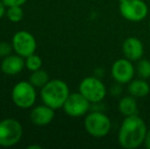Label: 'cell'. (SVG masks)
I'll return each instance as SVG.
<instances>
[{"mask_svg":"<svg viewBox=\"0 0 150 149\" xmlns=\"http://www.w3.org/2000/svg\"><path fill=\"white\" fill-rule=\"evenodd\" d=\"M91 104L92 103L80 92H76V93L69 94L62 108L69 117H80L87 114L90 110Z\"/></svg>","mask_w":150,"mask_h":149,"instance_id":"obj_9","label":"cell"},{"mask_svg":"<svg viewBox=\"0 0 150 149\" xmlns=\"http://www.w3.org/2000/svg\"><path fill=\"white\" fill-rule=\"evenodd\" d=\"M144 146L147 149H150V129L147 131L146 136H145V140H144Z\"/></svg>","mask_w":150,"mask_h":149,"instance_id":"obj_24","label":"cell"},{"mask_svg":"<svg viewBox=\"0 0 150 149\" xmlns=\"http://www.w3.org/2000/svg\"><path fill=\"white\" fill-rule=\"evenodd\" d=\"M25 66L30 72H35L37 70H40L42 66V59L37 54H31L28 57L25 58Z\"/></svg>","mask_w":150,"mask_h":149,"instance_id":"obj_19","label":"cell"},{"mask_svg":"<svg viewBox=\"0 0 150 149\" xmlns=\"http://www.w3.org/2000/svg\"><path fill=\"white\" fill-rule=\"evenodd\" d=\"M12 102L18 107L27 109L31 108L35 104L37 99L36 87L30 83V81H21L16 84L11 91Z\"/></svg>","mask_w":150,"mask_h":149,"instance_id":"obj_6","label":"cell"},{"mask_svg":"<svg viewBox=\"0 0 150 149\" xmlns=\"http://www.w3.org/2000/svg\"><path fill=\"white\" fill-rule=\"evenodd\" d=\"M84 128L92 137L103 138L110 132L111 121L101 110H93L86 114L84 119Z\"/></svg>","mask_w":150,"mask_h":149,"instance_id":"obj_3","label":"cell"},{"mask_svg":"<svg viewBox=\"0 0 150 149\" xmlns=\"http://www.w3.org/2000/svg\"><path fill=\"white\" fill-rule=\"evenodd\" d=\"M6 7L10 6H23L28 0H2Z\"/></svg>","mask_w":150,"mask_h":149,"instance_id":"obj_21","label":"cell"},{"mask_svg":"<svg viewBox=\"0 0 150 149\" xmlns=\"http://www.w3.org/2000/svg\"><path fill=\"white\" fill-rule=\"evenodd\" d=\"M148 131L144 119L138 114L125 117L117 134V141L125 149H136L144 144Z\"/></svg>","mask_w":150,"mask_h":149,"instance_id":"obj_1","label":"cell"},{"mask_svg":"<svg viewBox=\"0 0 150 149\" xmlns=\"http://www.w3.org/2000/svg\"><path fill=\"white\" fill-rule=\"evenodd\" d=\"M149 31H150V20H149Z\"/></svg>","mask_w":150,"mask_h":149,"instance_id":"obj_26","label":"cell"},{"mask_svg":"<svg viewBox=\"0 0 150 149\" xmlns=\"http://www.w3.org/2000/svg\"><path fill=\"white\" fill-rule=\"evenodd\" d=\"M135 68H136V73L139 78L145 80L150 78V61L148 59H144V58L139 59Z\"/></svg>","mask_w":150,"mask_h":149,"instance_id":"obj_17","label":"cell"},{"mask_svg":"<svg viewBox=\"0 0 150 149\" xmlns=\"http://www.w3.org/2000/svg\"><path fill=\"white\" fill-rule=\"evenodd\" d=\"M29 81L34 87L42 88L49 82V75L46 71L40 68L35 72H32L30 78H29Z\"/></svg>","mask_w":150,"mask_h":149,"instance_id":"obj_16","label":"cell"},{"mask_svg":"<svg viewBox=\"0 0 150 149\" xmlns=\"http://www.w3.org/2000/svg\"><path fill=\"white\" fill-rule=\"evenodd\" d=\"M11 44L13 51L24 58L34 54L37 49V42L35 37L28 31L16 32L11 39Z\"/></svg>","mask_w":150,"mask_h":149,"instance_id":"obj_8","label":"cell"},{"mask_svg":"<svg viewBox=\"0 0 150 149\" xmlns=\"http://www.w3.org/2000/svg\"><path fill=\"white\" fill-rule=\"evenodd\" d=\"M128 91L135 98H142L150 93V86L145 79H133L128 84Z\"/></svg>","mask_w":150,"mask_h":149,"instance_id":"obj_14","label":"cell"},{"mask_svg":"<svg viewBox=\"0 0 150 149\" xmlns=\"http://www.w3.org/2000/svg\"><path fill=\"white\" fill-rule=\"evenodd\" d=\"M122 50L126 58L132 60V61H138L143 57L144 45L139 38L129 37L122 43Z\"/></svg>","mask_w":150,"mask_h":149,"instance_id":"obj_11","label":"cell"},{"mask_svg":"<svg viewBox=\"0 0 150 149\" xmlns=\"http://www.w3.org/2000/svg\"><path fill=\"white\" fill-rule=\"evenodd\" d=\"M12 51H13V47L11 43L5 41L0 42V56L1 57H6L10 55Z\"/></svg>","mask_w":150,"mask_h":149,"instance_id":"obj_20","label":"cell"},{"mask_svg":"<svg viewBox=\"0 0 150 149\" xmlns=\"http://www.w3.org/2000/svg\"><path fill=\"white\" fill-rule=\"evenodd\" d=\"M1 71L3 74L7 76L18 75L26 68L25 66V59L23 56L18 54H10V55L3 57L1 62Z\"/></svg>","mask_w":150,"mask_h":149,"instance_id":"obj_13","label":"cell"},{"mask_svg":"<svg viewBox=\"0 0 150 149\" xmlns=\"http://www.w3.org/2000/svg\"><path fill=\"white\" fill-rule=\"evenodd\" d=\"M6 18L11 23H18L24 18V10L22 6H10L6 9Z\"/></svg>","mask_w":150,"mask_h":149,"instance_id":"obj_18","label":"cell"},{"mask_svg":"<svg viewBox=\"0 0 150 149\" xmlns=\"http://www.w3.org/2000/svg\"><path fill=\"white\" fill-rule=\"evenodd\" d=\"M111 77L117 83L129 84L134 79L136 68L133 64V61L128 58H120L117 59L111 66Z\"/></svg>","mask_w":150,"mask_h":149,"instance_id":"obj_10","label":"cell"},{"mask_svg":"<svg viewBox=\"0 0 150 149\" xmlns=\"http://www.w3.org/2000/svg\"><path fill=\"white\" fill-rule=\"evenodd\" d=\"M27 148L28 149H41L42 146L39 145V144H37V145H29Z\"/></svg>","mask_w":150,"mask_h":149,"instance_id":"obj_25","label":"cell"},{"mask_svg":"<svg viewBox=\"0 0 150 149\" xmlns=\"http://www.w3.org/2000/svg\"><path fill=\"white\" fill-rule=\"evenodd\" d=\"M6 14V6L2 0H0V20Z\"/></svg>","mask_w":150,"mask_h":149,"instance_id":"obj_23","label":"cell"},{"mask_svg":"<svg viewBox=\"0 0 150 149\" xmlns=\"http://www.w3.org/2000/svg\"><path fill=\"white\" fill-rule=\"evenodd\" d=\"M55 110L51 108L50 106L43 103V105L35 106L31 110L30 119L35 126L38 127H45L49 125L54 119Z\"/></svg>","mask_w":150,"mask_h":149,"instance_id":"obj_12","label":"cell"},{"mask_svg":"<svg viewBox=\"0 0 150 149\" xmlns=\"http://www.w3.org/2000/svg\"><path fill=\"white\" fill-rule=\"evenodd\" d=\"M23 126L14 119H4L0 121V146L12 147L21 141L23 137Z\"/></svg>","mask_w":150,"mask_h":149,"instance_id":"obj_4","label":"cell"},{"mask_svg":"<svg viewBox=\"0 0 150 149\" xmlns=\"http://www.w3.org/2000/svg\"><path fill=\"white\" fill-rule=\"evenodd\" d=\"M120 91H122V89H120V84L115 82V85H113L112 87H111V90H110L111 94H112V95H120Z\"/></svg>","mask_w":150,"mask_h":149,"instance_id":"obj_22","label":"cell"},{"mask_svg":"<svg viewBox=\"0 0 150 149\" xmlns=\"http://www.w3.org/2000/svg\"><path fill=\"white\" fill-rule=\"evenodd\" d=\"M120 13L129 22L139 23L146 18L148 6L143 0H122L120 1Z\"/></svg>","mask_w":150,"mask_h":149,"instance_id":"obj_7","label":"cell"},{"mask_svg":"<svg viewBox=\"0 0 150 149\" xmlns=\"http://www.w3.org/2000/svg\"><path fill=\"white\" fill-rule=\"evenodd\" d=\"M119 1H122V0H119Z\"/></svg>","mask_w":150,"mask_h":149,"instance_id":"obj_27","label":"cell"},{"mask_svg":"<svg viewBox=\"0 0 150 149\" xmlns=\"http://www.w3.org/2000/svg\"><path fill=\"white\" fill-rule=\"evenodd\" d=\"M119 110L124 117L138 114V104L136 98L132 95L122 97L119 101Z\"/></svg>","mask_w":150,"mask_h":149,"instance_id":"obj_15","label":"cell"},{"mask_svg":"<svg viewBox=\"0 0 150 149\" xmlns=\"http://www.w3.org/2000/svg\"><path fill=\"white\" fill-rule=\"evenodd\" d=\"M79 92L91 103H100L107 94V89L98 77H86L79 85Z\"/></svg>","mask_w":150,"mask_h":149,"instance_id":"obj_5","label":"cell"},{"mask_svg":"<svg viewBox=\"0 0 150 149\" xmlns=\"http://www.w3.org/2000/svg\"><path fill=\"white\" fill-rule=\"evenodd\" d=\"M69 94L71 92L67 84L62 80L54 79L49 80V82L41 88L40 97L44 104L57 110L62 108Z\"/></svg>","mask_w":150,"mask_h":149,"instance_id":"obj_2","label":"cell"}]
</instances>
